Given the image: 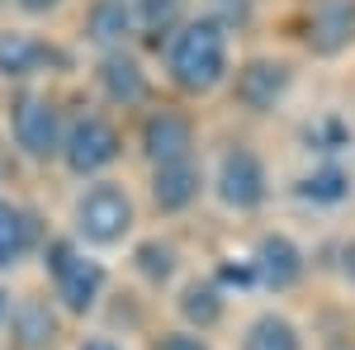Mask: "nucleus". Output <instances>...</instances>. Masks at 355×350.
I'll return each instance as SVG.
<instances>
[{"label": "nucleus", "instance_id": "f257e3e1", "mask_svg": "<svg viewBox=\"0 0 355 350\" xmlns=\"http://www.w3.org/2000/svg\"><path fill=\"white\" fill-rule=\"evenodd\" d=\"M227 28L209 15L185 19V24L171 33V48H166V71L175 90L185 95H214L227 81Z\"/></svg>", "mask_w": 355, "mask_h": 350}, {"label": "nucleus", "instance_id": "f03ea898", "mask_svg": "<svg viewBox=\"0 0 355 350\" xmlns=\"http://www.w3.org/2000/svg\"><path fill=\"white\" fill-rule=\"evenodd\" d=\"M43 270L53 279V294H57V308L62 313L85 317V313L100 308L105 284H110V270L100 265V261H90L71 237H57V242L43 246Z\"/></svg>", "mask_w": 355, "mask_h": 350}, {"label": "nucleus", "instance_id": "7ed1b4c3", "mask_svg": "<svg viewBox=\"0 0 355 350\" xmlns=\"http://www.w3.org/2000/svg\"><path fill=\"white\" fill-rule=\"evenodd\" d=\"M133 194L114 180H100V185L81 189L76 209H71V222H76V237L90 246H119L128 232H133Z\"/></svg>", "mask_w": 355, "mask_h": 350}, {"label": "nucleus", "instance_id": "20e7f679", "mask_svg": "<svg viewBox=\"0 0 355 350\" xmlns=\"http://www.w3.org/2000/svg\"><path fill=\"white\" fill-rule=\"evenodd\" d=\"M71 175H100L123 157V137L105 114H81L67 133H62V152H57Z\"/></svg>", "mask_w": 355, "mask_h": 350}, {"label": "nucleus", "instance_id": "39448f33", "mask_svg": "<svg viewBox=\"0 0 355 350\" xmlns=\"http://www.w3.org/2000/svg\"><path fill=\"white\" fill-rule=\"evenodd\" d=\"M10 133H15V142H19V152H24L28 161H53L57 152H62V133H67L57 100L33 95V90L19 95L10 105Z\"/></svg>", "mask_w": 355, "mask_h": 350}, {"label": "nucleus", "instance_id": "423d86ee", "mask_svg": "<svg viewBox=\"0 0 355 350\" xmlns=\"http://www.w3.org/2000/svg\"><path fill=\"white\" fill-rule=\"evenodd\" d=\"M214 189H218L223 209H232V213H256V209L270 199L266 161H261L251 147H227L223 161H218V175H214Z\"/></svg>", "mask_w": 355, "mask_h": 350}, {"label": "nucleus", "instance_id": "0eeeda50", "mask_svg": "<svg viewBox=\"0 0 355 350\" xmlns=\"http://www.w3.org/2000/svg\"><path fill=\"white\" fill-rule=\"evenodd\" d=\"M137 142H142V152H147L152 166L194 161V123H190V114H180V109H152L142 119Z\"/></svg>", "mask_w": 355, "mask_h": 350}, {"label": "nucleus", "instance_id": "6e6552de", "mask_svg": "<svg viewBox=\"0 0 355 350\" xmlns=\"http://www.w3.org/2000/svg\"><path fill=\"white\" fill-rule=\"evenodd\" d=\"M251 270H256V289H270V294H289L294 284L303 279V246L284 232H266L256 251H251Z\"/></svg>", "mask_w": 355, "mask_h": 350}, {"label": "nucleus", "instance_id": "1a4fd4ad", "mask_svg": "<svg viewBox=\"0 0 355 350\" xmlns=\"http://www.w3.org/2000/svg\"><path fill=\"white\" fill-rule=\"evenodd\" d=\"M48 67H67V57L53 43H43L28 28H0V76L5 81H28Z\"/></svg>", "mask_w": 355, "mask_h": 350}, {"label": "nucleus", "instance_id": "9d476101", "mask_svg": "<svg viewBox=\"0 0 355 350\" xmlns=\"http://www.w3.org/2000/svg\"><path fill=\"white\" fill-rule=\"evenodd\" d=\"M355 43V0H308V48L341 57Z\"/></svg>", "mask_w": 355, "mask_h": 350}, {"label": "nucleus", "instance_id": "9b49d317", "mask_svg": "<svg viewBox=\"0 0 355 350\" xmlns=\"http://www.w3.org/2000/svg\"><path fill=\"white\" fill-rule=\"evenodd\" d=\"M289 67L275 62V57H251L242 71H237V100H242L251 114H270L284 95H289Z\"/></svg>", "mask_w": 355, "mask_h": 350}, {"label": "nucleus", "instance_id": "f8f14e48", "mask_svg": "<svg viewBox=\"0 0 355 350\" xmlns=\"http://www.w3.org/2000/svg\"><path fill=\"white\" fill-rule=\"evenodd\" d=\"M100 90H105V100L119 109H137L152 100V81H147V71L137 67L128 53H105L100 57Z\"/></svg>", "mask_w": 355, "mask_h": 350}, {"label": "nucleus", "instance_id": "ddd939ff", "mask_svg": "<svg viewBox=\"0 0 355 350\" xmlns=\"http://www.w3.org/2000/svg\"><path fill=\"white\" fill-rule=\"evenodd\" d=\"M38 242H43L38 213H28L15 199H0V270H15Z\"/></svg>", "mask_w": 355, "mask_h": 350}, {"label": "nucleus", "instance_id": "4468645a", "mask_svg": "<svg viewBox=\"0 0 355 350\" xmlns=\"http://www.w3.org/2000/svg\"><path fill=\"white\" fill-rule=\"evenodd\" d=\"M204 189V175L194 161H175V166H152V204L162 213H185Z\"/></svg>", "mask_w": 355, "mask_h": 350}, {"label": "nucleus", "instance_id": "2eb2a0df", "mask_svg": "<svg viewBox=\"0 0 355 350\" xmlns=\"http://www.w3.org/2000/svg\"><path fill=\"white\" fill-rule=\"evenodd\" d=\"M10 331L19 350H48L57 341V313L48 298H19L10 303Z\"/></svg>", "mask_w": 355, "mask_h": 350}, {"label": "nucleus", "instance_id": "dca6fc26", "mask_svg": "<svg viewBox=\"0 0 355 350\" xmlns=\"http://www.w3.org/2000/svg\"><path fill=\"white\" fill-rule=\"evenodd\" d=\"M85 24H90V38H95L105 53H123V43H128V38L137 33L128 0H95Z\"/></svg>", "mask_w": 355, "mask_h": 350}, {"label": "nucleus", "instance_id": "f3484780", "mask_svg": "<svg viewBox=\"0 0 355 350\" xmlns=\"http://www.w3.org/2000/svg\"><path fill=\"white\" fill-rule=\"evenodd\" d=\"M175 308H180V317H185L190 326L209 331V326H218V322H223V308H227V298H223V289L214 284V279H194V284H185V289H180Z\"/></svg>", "mask_w": 355, "mask_h": 350}, {"label": "nucleus", "instance_id": "a211bd4d", "mask_svg": "<svg viewBox=\"0 0 355 350\" xmlns=\"http://www.w3.org/2000/svg\"><path fill=\"white\" fill-rule=\"evenodd\" d=\"M242 350H303V331L284 313H261L246 326Z\"/></svg>", "mask_w": 355, "mask_h": 350}, {"label": "nucleus", "instance_id": "6ab92c4d", "mask_svg": "<svg viewBox=\"0 0 355 350\" xmlns=\"http://www.w3.org/2000/svg\"><path fill=\"white\" fill-rule=\"evenodd\" d=\"M346 194H351V175H346L336 161L318 166V170H308V175L299 180V199H303V204H318V209H336V204H346Z\"/></svg>", "mask_w": 355, "mask_h": 350}, {"label": "nucleus", "instance_id": "aec40b11", "mask_svg": "<svg viewBox=\"0 0 355 350\" xmlns=\"http://www.w3.org/2000/svg\"><path fill=\"white\" fill-rule=\"evenodd\" d=\"M128 10H133V24L152 38L185 24V0H128Z\"/></svg>", "mask_w": 355, "mask_h": 350}, {"label": "nucleus", "instance_id": "412c9836", "mask_svg": "<svg viewBox=\"0 0 355 350\" xmlns=\"http://www.w3.org/2000/svg\"><path fill=\"white\" fill-rule=\"evenodd\" d=\"M303 142H308L313 152H322V157H336V152H346L355 142V128L341 114H318V119L303 128Z\"/></svg>", "mask_w": 355, "mask_h": 350}, {"label": "nucleus", "instance_id": "4be33fe9", "mask_svg": "<svg viewBox=\"0 0 355 350\" xmlns=\"http://www.w3.org/2000/svg\"><path fill=\"white\" fill-rule=\"evenodd\" d=\"M133 265H137V274H142L147 284H157V289H162V284H171V279H175V246L162 242V237L137 242Z\"/></svg>", "mask_w": 355, "mask_h": 350}, {"label": "nucleus", "instance_id": "5701e85b", "mask_svg": "<svg viewBox=\"0 0 355 350\" xmlns=\"http://www.w3.org/2000/svg\"><path fill=\"white\" fill-rule=\"evenodd\" d=\"M218 289H256V270H251V256H232L223 261L218 274H214Z\"/></svg>", "mask_w": 355, "mask_h": 350}, {"label": "nucleus", "instance_id": "b1692460", "mask_svg": "<svg viewBox=\"0 0 355 350\" xmlns=\"http://www.w3.org/2000/svg\"><path fill=\"white\" fill-rule=\"evenodd\" d=\"M152 350H214V346H209L199 331H166Z\"/></svg>", "mask_w": 355, "mask_h": 350}, {"label": "nucleus", "instance_id": "393cba45", "mask_svg": "<svg viewBox=\"0 0 355 350\" xmlns=\"http://www.w3.org/2000/svg\"><path fill=\"white\" fill-rule=\"evenodd\" d=\"M15 5H19L24 15H53V10L62 5V0H15Z\"/></svg>", "mask_w": 355, "mask_h": 350}, {"label": "nucleus", "instance_id": "a878e982", "mask_svg": "<svg viewBox=\"0 0 355 350\" xmlns=\"http://www.w3.org/2000/svg\"><path fill=\"white\" fill-rule=\"evenodd\" d=\"M76 350H119V341H114V336H85Z\"/></svg>", "mask_w": 355, "mask_h": 350}, {"label": "nucleus", "instance_id": "bb28decb", "mask_svg": "<svg viewBox=\"0 0 355 350\" xmlns=\"http://www.w3.org/2000/svg\"><path fill=\"white\" fill-rule=\"evenodd\" d=\"M341 274H346V279L355 284V237L346 242V251H341Z\"/></svg>", "mask_w": 355, "mask_h": 350}, {"label": "nucleus", "instance_id": "cd10ccee", "mask_svg": "<svg viewBox=\"0 0 355 350\" xmlns=\"http://www.w3.org/2000/svg\"><path fill=\"white\" fill-rule=\"evenodd\" d=\"M10 322V294H5V284H0V326Z\"/></svg>", "mask_w": 355, "mask_h": 350}]
</instances>
